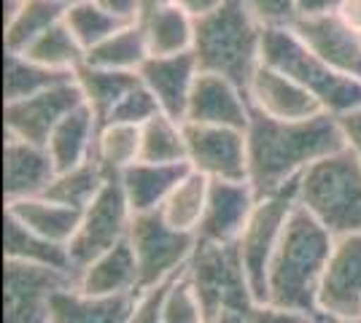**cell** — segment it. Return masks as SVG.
I'll use <instances>...</instances> for the list:
<instances>
[{"label":"cell","instance_id":"obj_8","mask_svg":"<svg viewBox=\"0 0 361 323\" xmlns=\"http://www.w3.org/2000/svg\"><path fill=\"white\" fill-rule=\"evenodd\" d=\"M297 208V184L272 191V194H262L256 202L254 213L248 218V224L243 227L240 237H238V253L245 267V275L251 280L256 299L264 302L267 293V270L275 256V248L283 237L286 221L291 210Z\"/></svg>","mask_w":361,"mask_h":323},{"label":"cell","instance_id":"obj_22","mask_svg":"<svg viewBox=\"0 0 361 323\" xmlns=\"http://www.w3.org/2000/svg\"><path fill=\"white\" fill-rule=\"evenodd\" d=\"M135 296H92L73 286L51 299V323H133Z\"/></svg>","mask_w":361,"mask_h":323},{"label":"cell","instance_id":"obj_39","mask_svg":"<svg viewBox=\"0 0 361 323\" xmlns=\"http://www.w3.org/2000/svg\"><path fill=\"white\" fill-rule=\"evenodd\" d=\"M251 14L259 19V25L267 27H291L297 22V6L294 0H245Z\"/></svg>","mask_w":361,"mask_h":323},{"label":"cell","instance_id":"obj_10","mask_svg":"<svg viewBox=\"0 0 361 323\" xmlns=\"http://www.w3.org/2000/svg\"><path fill=\"white\" fill-rule=\"evenodd\" d=\"M133 208L124 197L121 186L116 178L106 181L100 189V194L92 200L81 210V221L75 229L73 240L68 246L73 270H81L84 264L97 259L100 253H106L111 248H116L130 237V227H133Z\"/></svg>","mask_w":361,"mask_h":323},{"label":"cell","instance_id":"obj_31","mask_svg":"<svg viewBox=\"0 0 361 323\" xmlns=\"http://www.w3.org/2000/svg\"><path fill=\"white\" fill-rule=\"evenodd\" d=\"M71 78H73L71 73H57L25 54L6 51V57H3V103L27 100L32 94H41L62 81H71Z\"/></svg>","mask_w":361,"mask_h":323},{"label":"cell","instance_id":"obj_4","mask_svg":"<svg viewBox=\"0 0 361 323\" xmlns=\"http://www.w3.org/2000/svg\"><path fill=\"white\" fill-rule=\"evenodd\" d=\"M297 205L334 234L361 232V165L350 151L324 156L297 181Z\"/></svg>","mask_w":361,"mask_h":323},{"label":"cell","instance_id":"obj_44","mask_svg":"<svg viewBox=\"0 0 361 323\" xmlns=\"http://www.w3.org/2000/svg\"><path fill=\"white\" fill-rule=\"evenodd\" d=\"M108 14H114L121 22H137L140 19V0H92Z\"/></svg>","mask_w":361,"mask_h":323},{"label":"cell","instance_id":"obj_40","mask_svg":"<svg viewBox=\"0 0 361 323\" xmlns=\"http://www.w3.org/2000/svg\"><path fill=\"white\" fill-rule=\"evenodd\" d=\"M254 323H318V312H305V310L259 302L254 310Z\"/></svg>","mask_w":361,"mask_h":323},{"label":"cell","instance_id":"obj_47","mask_svg":"<svg viewBox=\"0 0 361 323\" xmlns=\"http://www.w3.org/2000/svg\"><path fill=\"white\" fill-rule=\"evenodd\" d=\"M340 14L345 16V19L353 25V27H356V30H361V0H345Z\"/></svg>","mask_w":361,"mask_h":323},{"label":"cell","instance_id":"obj_9","mask_svg":"<svg viewBox=\"0 0 361 323\" xmlns=\"http://www.w3.org/2000/svg\"><path fill=\"white\" fill-rule=\"evenodd\" d=\"M73 283L75 272L3 259V323H51L54 293Z\"/></svg>","mask_w":361,"mask_h":323},{"label":"cell","instance_id":"obj_15","mask_svg":"<svg viewBox=\"0 0 361 323\" xmlns=\"http://www.w3.org/2000/svg\"><path fill=\"white\" fill-rule=\"evenodd\" d=\"M259 194L248 181H211L208 205L197 229V240L232 246L254 213Z\"/></svg>","mask_w":361,"mask_h":323},{"label":"cell","instance_id":"obj_37","mask_svg":"<svg viewBox=\"0 0 361 323\" xmlns=\"http://www.w3.org/2000/svg\"><path fill=\"white\" fill-rule=\"evenodd\" d=\"M162 321L165 323H208L205 310L200 305L197 293L192 291L186 275L180 272L178 277H173L170 283H165L162 291Z\"/></svg>","mask_w":361,"mask_h":323},{"label":"cell","instance_id":"obj_38","mask_svg":"<svg viewBox=\"0 0 361 323\" xmlns=\"http://www.w3.org/2000/svg\"><path fill=\"white\" fill-rule=\"evenodd\" d=\"M159 103L154 100V94L143 87V81L133 87L130 92L119 100V106L111 110L106 122H116V124H133V127H143L146 122H151L154 116H159Z\"/></svg>","mask_w":361,"mask_h":323},{"label":"cell","instance_id":"obj_17","mask_svg":"<svg viewBox=\"0 0 361 323\" xmlns=\"http://www.w3.org/2000/svg\"><path fill=\"white\" fill-rule=\"evenodd\" d=\"M248 103L254 110L270 116V119H283V122H297V119H310L316 113H324V108L313 94L278 68L262 62L251 76L248 87Z\"/></svg>","mask_w":361,"mask_h":323},{"label":"cell","instance_id":"obj_48","mask_svg":"<svg viewBox=\"0 0 361 323\" xmlns=\"http://www.w3.org/2000/svg\"><path fill=\"white\" fill-rule=\"evenodd\" d=\"M165 3H170V0H140V19L146 14H151V11H157V8L165 6Z\"/></svg>","mask_w":361,"mask_h":323},{"label":"cell","instance_id":"obj_16","mask_svg":"<svg viewBox=\"0 0 361 323\" xmlns=\"http://www.w3.org/2000/svg\"><path fill=\"white\" fill-rule=\"evenodd\" d=\"M183 122L248 129V122H251L248 94H245L240 84H235L229 78L200 70Z\"/></svg>","mask_w":361,"mask_h":323},{"label":"cell","instance_id":"obj_20","mask_svg":"<svg viewBox=\"0 0 361 323\" xmlns=\"http://www.w3.org/2000/svg\"><path fill=\"white\" fill-rule=\"evenodd\" d=\"M75 289L92 296H137L140 272L130 240L75 270Z\"/></svg>","mask_w":361,"mask_h":323},{"label":"cell","instance_id":"obj_34","mask_svg":"<svg viewBox=\"0 0 361 323\" xmlns=\"http://www.w3.org/2000/svg\"><path fill=\"white\" fill-rule=\"evenodd\" d=\"M140 162L154 165H186V135L183 122L167 113L154 116L140 127Z\"/></svg>","mask_w":361,"mask_h":323},{"label":"cell","instance_id":"obj_7","mask_svg":"<svg viewBox=\"0 0 361 323\" xmlns=\"http://www.w3.org/2000/svg\"><path fill=\"white\" fill-rule=\"evenodd\" d=\"M127 240L135 253L140 291L165 286L173 277H178L186 270L197 246V234L170 227L159 210L135 215Z\"/></svg>","mask_w":361,"mask_h":323},{"label":"cell","instance_id":"obj_25","mask_svg":"<svg viewBox=\"0 0 361 323\" xmlns=\"http://www.w3.org/2000/svg\"><path fill=\"white\" fill-rule=\"evenodd\" d=\"M146 44L151 57H173V54H189L195 49V27L197 19L180 11L176 3H165L157 11L140 19Z\"/></svg>","mask_w":361,"mask_h":323},{"label":"cell","instance_id":"obj_5","mask_svg":"<svg viewBox=\"0 0 361 323\" xmlns=\"http://www.w3.org/2000/svg\"><path fill=\"white\" fill-rule=\"evenodd\" d=\"M262 62L291 76L316 97L331 116H343L361 108V81L350 78L305 46L291 27H267L262 44Z\"/></svg>","mask_w":361,"mask_h":323},{"label":"cell","instance_id":"obj_2","mask_svg":"<svg viewBox=\"0 0 361 323\" xmlns=\"http://www.w3.org/2000/svg\"><path fill=\"white\" fill-rule=\"evenodd\" d=\"M331 246L334 234L297 205L288 215L283 237L275 248V256L267 270L264 302L318 312V286L329 262Z\"/></svg>","mask_w":361,"mask_h":323},{"label":"cell","instance_id":"obj_24","mask_svg":"<svg viewBox=\"0 0 361 323\" xmlns=\"http://www.w3.org/2000/svg\"><path fill=\"white\" fill-rule=\"evenodd\" d=\"M97 127H100V119L92 113V108L87 103L78 106L75 110H71L57 124V129L51 132V138L46 143V148H49L57 170H71L84 165V162H90L92 151H94Z\"/></svg>","mask_w":361,"mask_h":323},{"label":"cell","instance_id":"obj_45","mask_svg":"<svg viewBox=\"0 0 361 323\" xmlns=\"http://www.w3.org/2000/svg\"><path fill=\"white\" fill-rule=\"evenodd\" d=\"M170 3H176L180 11H186L189 16L202 19V16H208L211 11H216L224 0H170Z\"/></svg>","mask_w":361,"mask_h":323},{"label":"cell","instance_id":"obj_12","mask_svg":"<svg viewBox=\"0 0 361 323\" xmlns=\"http://www.w3.org/2000/svg\"><path fill=\"white\" fill-rule=\"evenodd\" d=\"M78 106H84V94L75 78L62 81L41 94H32L27 100L3 103V135L46 146L57 124Z\"/></svg>","mask_w":361,"mask_h":323},{"label":"cell","instance_id":"obj_35","mask_svg":"<svg viewBox=\"0 0 361 323\" xmlns=\"http://www.w3.org/2000/svg\"><path fill=\"white\" fill-rule=\"evenodd\" d=\"M106 181H111V178L100 170V165L94 159H90V162H84L78 167L57 170L54 181L46 189V197L62 202V205H71L75 210H84L100 194Z\"/></svg>","mask_w":361,"mask_h":323},{"label":"cell","instance_id":"obj_50","mask_svg":"<svg viewBox=\"0 0 361 323\" xmlns=\"http://www.w3.org/2000/svg\"><path fill=\"white\" fill-rule=\"evenodd\" d=\"M60 3H65V6H71V3H75V0H60Z\"/></svg>","mask_w":361,"mask_h":323},{"label":"cell","instance_id":"obj_42","mask_svg":"<svg viewBox=\"0 0 361 323\" xmlns=\"http://www.w3.org/2000/svg\"><path fill=\"white\" fill-rule=\"evenodd\" d=\"M337 124H340V132H343L345 151H350V156L361 165V108L337 116Z\"/></svg>","mask_w":361,"mask_h":323},{"label":"cell","instance_id":"obj_30","mask_svg":"<svg viewBox=\"0 0 361 323\" xmlns=\"http://www.w3.org/2000/svg\"><path fill=\"white\" fill-rule=\"evenodd\" d=\"M92 159L108 178H119L124 170L140 162V127L100 122Z\"/></svg>","mask_w":361,"mask_h":323},{"label":"cell","instance_id":"obj_11","mask_svg":"<svg viewBox=\"0 0 361 323\" xmlns=\"http://www.w3.org/2000/svg\"><path fill=\"white\" fill-rule=\"evenodd\" d=\"M186 165L208 181H248L245 129L183 122Z\"/></svg>","mask_w":361,"mask_h":323},{"label":"cell","instance_id":"obj_29","mask_svg":"<svg viewBox=\"0 0 361 323\" xmlns=\"http://www.w3.org/2000/svg\"><path fill=\"white\" fill-rule=\"evenodd\" d=\"M65 8L60 0H22L19 11L3 22V51H25L41 32L62 22Z\"/></svg>","mask_w":361,"mask_h":323},{"label":"cell","instance_id":"obj_26","mask_svg":"<svg viewBox=\"0 0 361 323\" xmlns=\"http://www.w3.org/2000/svg\"><path fill=\"white\" fill-rule=\"evenodd\" d=\"M3 259L25 264H41V267H54V270H65V272H75L68 246L51 243L41 234L30 232L14 221L11 215L3 213Z\"/></svg>","mask_w":361,"mask_h":323},{"label":"cell","instance_id":"obj_32","mask_svg":"<svg viewBox=\"0 0 361 323\" xmlns=\"http://www.w3.org/2000/svg\"><path fill=\"white\" fill-rule=\"evenodd\" d=\"M208 191H211V181L189 167V172L180 178V184L173 189V194L159 208V213L170 227H176L178 232L197 234L202 213H205V205H208Z\"/></svg>","mask_w":361,"mask_h":323},{"label":"cell","instance_id":"obj_13","mask_svg":"<svg viewBox=\"0 0 361 323\" xmlns=\"http://www.w3.org/2000/svg\"><path fill=\"white\" fill-rule=\"evenodd\" d=\"M316 308L331 318H361V232L334 237Z\"/></svg>","mask_w":361,"mask_h":323},{"label":"cell","instance_id":"obj_33","mask_svg":"<svg viewBox=\"0 0 361 323\" xmlns=\"http://www.w3.org/2000/svg\"><path fill=\"white\" fill-rule=\"evenodd\" d=\"M19 54L30 57V60H35L44 68H51L57 73H71V76L87 62V51L75 41V35L68 30L65 22L51 25L49 30L41 32L30 46L25 49V51H19Z\"/></svg>","mask_w":361,"mask_h":323},{"label":"cell","instance_id":"obj_41","mask_svg":"<svg viewBox=\"0 0 361 323\" xmlns=\"http://www.w3.org/2000/svg\"><path fill=\"white\" fill-rule=\"evenodd\" d=\"M162 291H165V286L137 293L135 308H133V323H165L162 321Z\"/></svg>","mask_w":361,"mask_h":323},{"label":"cell","instance_id":"obj_19","mask_svg":"<svg viewBox=\"0 0 361 323\" xmlns=\"http://www.w3.org/2000/svg\"><path fill=\"white\" fill-rule=\"evenodd\" d=\"M137 76L143 81V87L154 94V100L159 103L162 113H167L176 122L186 119L189 97L200 76V65L192 51L173 54V57H149L137 70Z\"/></svg>","mask_w":361,"mask_h":323},{"label":"cell","instance_id":"obj_18","mask_svg":"<svg viewBox=\"0 0 361 323\" xmlns=\"http://www.w3.org/2000/svg\"><path fill=\"white\" fill-rule=\"evenodd\" d=\"M57 175L49 148L30 140L8 138L3 143V197L6 202L46 194Z\"/></svg>","mask_w":361,"mask_h":323},{"label":"cell","instance_id":"obj_1","mask_svg":"<svg viewBox=\"0 0 361 323\" xmlns=\"http://www.w3.org/2000/svg\"><path fill=\"white\" fill-rule=\"evenodd\" d=\"M245 140L248 184L254 186L259 197L294 186L307 167H313L324 156L345 148L337 116L326 110L310 119L283 122L251 108Z\"/></svg>","mask_w":361,"mask_h":323},{"label":"cell","instance_id":"obj_43","mask_svg":"<svg viewBox=\"0 0 361 323\" xmlns=\"http://www.w3.org/2000/svg\"><path fill=\"white\" fill-rule=\"evenodd\" d=\"M345 0H294L297 19H313V16L340 14Z\"/></svg>","mask_w":361,"mask_h":323},{"label":"cell","instance_id":"obj_27","mask_svg":"<svg viewBox=\"0 0 361 323\" xmlns=\"http://www.w3.org/2000/svg\"><path fill=\"white\" fill-rule=\"evenodd\" d=\"M78 89L84 94V103L92 108V113L106 122L111 110L119 106V100L130 92L133 87L140 84L137 73H124V70H108V68H97L84 62L73 73Z\"/></svg>","mask_w":361,"mask_h":323},{"label":"cell","instance_id":"obj_6","mask_svg":"<svg viewBox=\"0 0 361 323\" xmlns=\"http://www.w3.org/2000/svg\"><path fill=\"white\" fill-rule=\"evenodd\" d=\"M183 275L197 293L208 321L226 310H254L259 305L235 243L221 246L197 240Z\"/></svg>","mask_w":361,"mask_h":323},{"label":"cell","instance_id":"obj_3","mask_svg":"<svg viewBox=\"0 0 361 323\" xmlns=\"http://www.w3.org/2000/svg\"><path fill=\"white\" fill-rule=\"evenodd\" d=\"M264 27L245 0H224L216 11L197 19L195 54L200 70L224 76L243 89L262 65Z\"/></svg>","mask_w":361,"mask_h":323},{"label":"cell","instance_id":"obj_23","mask_svg":"<svg viewBox=\"0 0 361 323\" xmlns=\"http://www.w3.org/2000/svg\"><path fill=\"white\" fill-rule=\"evenodd\" d=\"M3 213L11 215L22 227H27L46 240L60 243V246H71L75 229H78V221H81V210H75L71 205H62L57 200H49L46 194L6 202Z\"/></svg>","mask_w":361,"mask_h":323},{"label":"cell","instance_id":"obj_46","mask_svg":"<svg viewBox=\"0 0 361 323\" xmlns=\"http://www.w3.org/2000/svg\"><path fill=\"white\" fill-rule=\"evenodd\" d=\"M256 310V308H254ZM254 310H226L208 323H254Z\"/></svg>","mask_w":361,"mask_h":323},{"label":"cell","instance_id":"obj_21","mask_svg":"<svg viewBox=\"0 0 361 323\" xmlns=\"http://www.w3.org/2000/svg\"><path fill=\"white\" fill-rule=\"evenodd\" d=\"M189 172V165H154V162H135L121 172L119 186L130 202L133 213H157L180 178Z\"/></svg>","mask_w":361,"mask_h":323},{"label":"cell","instance_id":"obj_28","mask_svg":"<svg viewBox=\"0 0 361 323\" xmlns=\"http://www.w3.org/2000/svg\"><path fill=\"white\" fill-rule=\"evenodd\" d=\"M149 57V44H146V32H143L140 19L121 25L103 44L87 51L90 65L108 68V70H124V73H137Z\"/></svg>","mask_w":361,"mask_h":323},{"label":"cell","instance_id":"obj_14","mask_svg":"<svg viewBox=\"0 0 361 323\" xmlns=\"http://www.w3.org/2000/svg\"><path fill=\"white\" fill-rule=\"evenodd\" d=\"M291 30L326 65L361 81V30H356L343 14L297 19Z\"/></svg>","mask_w":361,"mask_h":323},{"label":"cell","instance_id":"obj_49","mask_svg":"<svg viewBox=\"0 0 361 323\" xmlns=\"http://www.w3.org/2000/svg\"><path fill=\"white\" fill-rule=\"evenodd\" d=\"M318 323H361V318H331V315L318 312Z\"/></svg>","mask_w":361,"mask_h":323},{"label":"cell","instance_id":"obj_36","mask_svg":"<svg viewBox=\"0 0 361 323\" xmlns=\"http://www.w3.org/2000/svg\"><path fill=\"white\" fill-rule=\"evenodd\" d=\"M62 22L75 35V41L84 46V51H92L97 44H103L108 35H114V32L119 30L121 25H127V22H121L114 14H108L106 8H100L92 0H75V3H71L65 8Z\"/></svg>","mask_w":361,"mask_h":323}]
</instances>
